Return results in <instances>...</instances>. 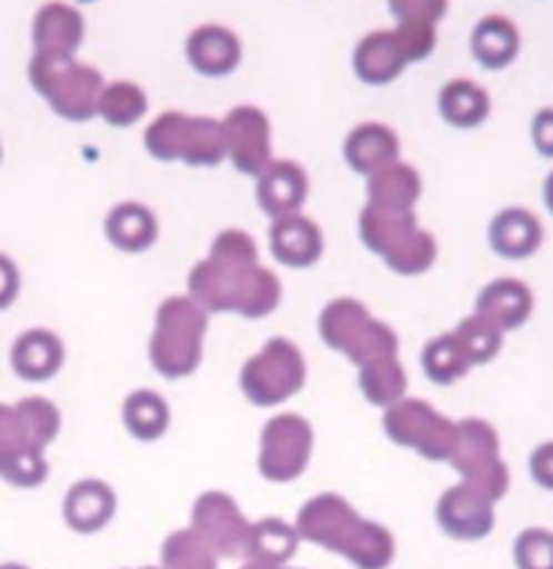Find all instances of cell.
I'll return each mask as SVG.
<instances>
[{
    "instance_id": "ab89813d",
    "label": "cell",
    "mask_w": 553,
    "mask_h": 569,
    "mask_svg": "<svg viewBox=\"0 0 553 569\" xmlns=\"http://www.w3.org/2000/svg\"><path fill=\"white\" fill-rule=\"evenodd\" d=\"M211 259L232 266V269H253L257 262V244L241 229H225L211 244Z\"/></svg>"
},
{
    "instance_id": "d590c367",
    "label": "cell",
    "mask_w": 553,
    "mask_h": 569,
    "mask_svg": "<svg viewBox=\"0 0 553 569\" xmlns=\"http://www.w3.org/2000/svg\"><path fill=\"white\" fill-rule=\"evenodd\" d=\"M46 449L21 446L0 452V479L16 488H37L49 479V461L42 456Z\"/></svg>"
},
{
    "instance_id": "cb8c5ba5",
    "label": "cell",
    "mask_w": 553,
    "mask_h": 569,
    "mask_svg": "<svg viewBox=\"0 0 553 569\" xmlns=\"http://www.w3.org/2000/svg\"><path fill=\"white\" fill-rule=\"evenodd\" d=\"M475 313H482L484 320L496 322L502 331L521 329L533 317V290L517 278L493 280L479 292Z\"/></svg>"
},
{
    "instance_id": "ba28073f",
    "label": "cell",
    "mask_w": 553,
    "mask_h": 569,
    "mask_svg": "<svg viewBox=\"0 0 553 569\" xmlns=\"http://www.w3.org/2000/svg\"><path fill=\"white\" fill-rule=\"evenodd\" d=\"M385 435L391 443L406 446L428 461H451L458 449V422L436 413L428 401L403 398L385 410Z\"/></svg>"
},
{
    "instance_id": "8d00e7d4",
    "label": "cell",
    "mask_w": 553,
    "mask_h": 569,
    "mask_svg": "<svg viewBox=\"0 0 553 569\" xmlns=\"http://www.w3.org/2000/svg\"><path fill=\"white\" fill-rule=\"evenodd\" d=\"M280 296H283V290H280V280L274 278V271L257 266L244 280V290L238 299V313L247 320H262L271 311H276Z\"/></svg>"
},
{
    "instance_id": "7402d4cb",
    "label": "cell",
    "mask_w": 553,
    "mask_h": 569,
    "mask_svg": "<svg viewBox=\"0 0 553 569\" xmlns=\"http://www.w3.org/2000/svg\"><path fill=\"white\" fill-rule=\"evenodd\" d=\"M268 241H271V253L276 262H283L286 269H310V266H316L325 250L322 229L316 220L304 218V214L274 220Z\"/></svg>"
},
{
    "instance_id": "52a82bcc",
    "label": "cell",
    "mask_w": 553,
    "mask_h": 569,
    "mask_svg": "<svg viewBox=\"0 0 553 569\" xmlns=\"http://www.w3.org/2000/svg\"><path fill=\"white\" fill-rule=\"evenodd\" d=\"M304 377H308V365L295 343L286 338H271L241 368V392L250 405L274 407L301 392Z\"/></svg>"
},
{
    "instance_id": "1f68e13d",
    "label": "cell",
    "mask_w": 553,
    "mask_h": 569,
    "mask_svg": "<svg viewBox=\"0 0 553 569\" xmlns=\"http://www.w3.org/2000/svg\"><path fill=\"white\" fill-rule=\"evenodd\" d=\"M298 530L280 518H262L250 528V542H247V558L259 560L268 567H283L298 549Z\"/></svg>"
},
{
    "instance_id": "5b68a950",
    "label": "cell",
    "mask_w": 553,
    "mask_h": 569,
    "mask_svg": "<svg viewBox=\"0 0 553 569\" xmlns=\"http://www.w3.org/2000/svg\"><path fill=\"white\" fill-rule=\"evenodd\" d=\"M144 148L154 160L187 166H217L225 160L223 121L190 118L184 112H163L144 133Z\"/></svg>"
},
{
    "instance_id": "e575fe53",
    "label": "cell",
    "mask_w": 553,
    "mask_h": 569,
    "mask_svg": "<svg viewBox=\"0 0 553 569\" xmlns=\"http://www.w3.org/2000/svg\"><path fill=\"white\" fill-rule=\"evenodd\" d=\"M217 555L193 528L174 530L163 542V569H217Z\"/></svg>"
},
{
    "instance_id": "d6986e66",
    "label": "cell",
    "mask_w": 553,
    "mask_h": 569,
    "mask_svg": "<svg viewBox=\"0 0 553 569\" xmlns=\"http://www.w3.org/2000/svg\"><path fill=\"white\" fill-rule=\"evenodd\" d=\"M544 227L530 208L512 206L493 214L487 227V244L502 259H530L542 248Z\"/></svg>"
},
{
    "instance_id": "484cf974",
    "label": "cell",
    "mask_w": 553,
    "mask_h": 569,
    "mask_svg": "<svg viewBox=\"0 0 553 569\" xmlns=\"http://www.w3.org/2000/svg\"><path fill=\"white\" fill-rule=\"evenodd\" d=\"M105 239L121 253H144L160 239V223L154 211L142 202H121L105 214Z\"/></svg>"
},
{
    "instance_id": "7dc6e473",
    "label": "cell",
    "mask_w": 553,
    "mask_h": 569,
    "mask_svg": "<svg viewBox=\"0 0 553 569\" xmlns=\"http://www.w3.org/2000/svg\"><path fill=\"white\" fill-rule=\"evenodd\" d=\"M142 569H157V567H142Z\"/></svg>"
},
{
    "instance_id": "30bf717a",
    "label": "cell",
    "mask_w": 553,
    "mask_h": 569,
    "mask_svg": "<svg viewBox=\"0 0 553 569\" xmlns=\"http://www.w3.org/2000/svg\"><path fill=\"white\" fill-rule=\"evenodd\" d=\"M310 452H313V431L308 419L295 413L276 416L262 431L259 473L268 482H292L308 470Z\"/></svg>"
},
{
    "instance_id": "f6af8a7d",
    "label": "cell",
    "mask_w": 553,
    "mask_h": 569,
    "mask_svg": "<svg viewBox=\"0 0 553 569\" xmlns=\"http://www.w3.org/2000/svg\"><path fill=\"white\" fill-rule=\"evenodd\" d=\"M241 569H280V567H268V563H259V560H247Z\"/></svg>"
},
{
    "instance_id": "b9f144b4",
    "label": "cell",
    "mask_w": 553,
    "mask_h": 569,
    "mask_svg": "<svg viewBox=\"0 0 553 569\" xmlns=\"http://www.w3.org/2000/svg\"><path fill=\"white\" fill-rule=\"evenodd\" d=\"M530 477L544 491H553V440L551 443H542L530 456Z\"/></svg>"
},
{
    "instance_id": "6da1fadb",
    "label": "cell",
    "mask_w": 553,
    "mask_h": 569,
    "mask_svg": "<svg viewBox=\"0 0 553 569\" xmlns=\"http://www.w3.org/2000/svg\"><path fill=\"white\" fill-rule=\"evenodd\" d=\"M298 537L313 546L338 551L359 569H389L394 560V537L389 528L361 518L340 495H319L298 509Z\"/></svg>"
},
{
    "instance_id": "7c38bea8",
    "label": "cell",
    "mask_w": 553,
    "mask_h": 569,
    "mask_svg": "<svg viewBox=\"0 0 553 569\" xmlns=\"http://www.w3.org/2000/svg\"><path fill=\"white\" fill-rule=\"evenodd\" d=\"M250 521L241 516V509L223 491H205L193 507V530L208 539V546L220 558H247L250 542Z\"/></svg>"
},
{
    "instance_id": "4fadbf2b",
    "label": "cell",
    "mask_w": 553,
    "mask_h": 569,
    "mask_svg": "<svg viewBox=\"0 0 553 569\" xmlns=\"http://www.w3.org/2000/svg\"><path fill=\"white\" fill-rule=\"evenodd\" d=\"M61 431V410L49 398H21L19 405H0V452L7 449H46Z\"/></svg>"
},
{
    "instance_id": "d4e9b609",
    "label": "cell",
    "mask_w": 553,
    "mask_h": 569,
    "mask_svg": "<svg viewBox=\"0 0 553 569\" xmlns=\"http://www.w3.org/2000/svg\"><path fill=\"white\" fill-rule=\"evenodd\" d=\"M410 63L400 52L394 31H373L355 46L352 52V70L359 76L361 82L370 88H382L398 79Z\"/></svg>"
},
{
    "instance_id": "74e56055",
    "label": "cell",
    "mask_w": 553,
    "mask_h": 569,
    "mask_svg": "<svg viewBox=\"0 0 553 569\" xmlns=\"http://www.w3.org/2000/svg\"><path fill=\"white\" fill-rule=\"evenodd\" d=\"M454 335L461 338L466 352H470L472 365L493 362V359L500 356L502 338H505V331H502L496 322L484 320L482 313H472V317L458 322Z\"/></svg>"
},
{
    "instance_id": "44dd1931",
    "label": "cell",
    "mask_w": 553,
    "mask_h": 569,
    "mask_svg": "<svg viewBox=\"0 0 553 569\" xmlns=\"http://www.w3.org/2000/svg\"><path fill=\"white\" fill-rule=\"evenodd\" d=\"M67 350L63 341L49 329H28L16 338L10 352V365L16 377L28 383H46L63 368Z\"/></svg>"
},
{
    "instance_id": "7a4b0ae2",
    "label": "cell",
    "mask_w": 553,
    "mask_h": 569,
    "mask_svg": "<svg viewBox=\"0 0 553 569\" xmlns=\"http://www.w3.org/2000/svg\"><path fill=\"white\" fill-rule=\"evenodd\" d=\"M208 331V313L190 296H169L157 311L151 335V365L165 380H181L202 362V341Z\"/></svg>"
},
{
    "instance_id": "603a6c76",
    "label": "cell",
    "mask_w": 553,
    "mask_h": 569,
    "mask_svg": "<svg viewBox=\"0 0 553 569\" xmlns=\"http://www.w3.org/2000/svg\"><path fill=\"white\" fill-rule=\"evenodd\" d=\"M400 157V139L391 127L380 121H368L359 124L343 142V160L352 172L359 176H376L385 166L398 163Z\"/></svg>"
},
{
    "instance_id": "3957f363",
    "label": "cell",
    "mask_w": 553,
    "mask_h": 569,
    "mask_svg": "<svg viewBox=\"0 0 553 569\" xmlns=\"http://www.w3.org/2000/svg\"><path fill=\"white\" fill-rule=\"evenodd\" d=\"M28 79H31L33 91L52 106V112L61 114L63 121H72V124L91 121L105 88L100 70L79 63L76 58L33 54Z\"/></svg>"
},
{
    "instance_id": "4dcf8cb0",
    "label": "cell",
    "mask_w": 553,
    "mask_h": 569,
    "mask_svg": "<svg viewBox=\"0 0 553 569\" xmlns=\"http://www.w3.org/2000/svg\"><path fill=\"white\" fill-rule=\"evenodd\" d=\"M172 413L165 405L163 395L151 392V389H139V392L127 395L123 401V425L127 431L142 440V443H154L169 431Z\"/></svg>"
},
{
    "instance_id": "681fc988",
    "label": "cell",
    "mask_w": 553,
    "mask_h": 569,
    "mask_svg": "<svg viewBox=\"0 0 553 569\" xmlns=\"http://www.w3.org/2000/svg\"><path fill=\"white\" fill-rule=\"evenodd\" d=\"M0 154H3V151H0Z\"/></svg>"
},
{
    "instance_id": "83f0119b",
    "label": "cell",
    "mask_w": 553,
    "mask_h": 569,
    "mask_svg": "<svg viewBox=\"0 0 553 569\" xmlns=\"http://www.w3.org/2000/svg\"><path fill=\"white\" fill-rule=\"evenodd\" d=\"M421 197V176L406 163H391L382 172L370 176L368 206L391 214H412Z\"/></svg>"
},
{
    "instance_id": "9a60e30c",
    "label": "cell",
    "mask_w": 553,
    "mask_h": 569,
    "mask_svg": "<svg viewBox=\"0 0 553 569\" xmlns=\"http://www.w3.org/2000/svg\"><path fill=\"white\" fill-rule=\"evenodd\" d=\"M308 193L310 178L295 160H274L257 181V202L271 220L301 214Z\"/></svg>"
},
{
    "instance_id": "f35d334b",
    "label": "cell",
    "mask_w": 553,
    "mask_h": 569,
    "mask_svg": "<svg viewBox=\"0 0 553 569\" xmlns=\"http://www.w3.org/2000/svg\"><path fill=\"white\" fill-rule=\"evenodd\" d=\"M517 569H553V530L526 528L514 539Z\"/></svg>"
},
{
    "instance_id": "277c9868",
    "label": "cell",
    "mask_w": 553,
    "mask_h": 569,
    "mask_svg": "<svg viewBox=\"0 0 553 569\" xmlns=\"http://www.w3.org/2000/svg\"><path fill=\"white\" fill-rule=\"evenodd\" d=\"M359 227L364 248L380 253L385 266L403 278L424 274L436 262V241L431 232H424L415 223V211L391 214V211H376L368 206L361 211Z\"/></svg>"
},
{
    "instance_id": "f546056e",
    "label": "cell",
    "mask_w": 553,
    "mask_h": 569,
    "mask_svg": "<svg viewBox=\"0 0 553 569\" xmlns=\"http://www.w3.org/2000/svg\"><path fill=\"white\" fill-rule=\"evenodd\" d=\"M470 352L463 347V341L449 331V335H436L433 341H428V347L421 350V371L424 377L436 386H451L463 380L466 373L472 371Z\"/></svg>"
},
{
    "instance_id": "ee69618b",
    "label": "cell",
    "mask_w": 553,
    "mask_h": 569,
    "mask_svg": "<svg viewBox=\"0 0 553 569\" xmlns=\"http://www.w3.org/2000/svg\"><path fill=\"white\" fill-rule=\"evenodd\" d=\"M544 206H547V211L553 214V172L544 178Z\"/></svg>"
},
{
    "instance_id": "8fae6325",
    "label": "cell",
    "mask_w": 553,
    "mask_h": 569,
    "mask_svg": "<svg viewBox=\"0 0 553 569\" xmlns=\"http://www.w3.org/2000/svg\"><path fill=\"white\" fill-rule=\"evenodd\" d=\"M225 157L241 176H262L274 163L271 154V121L257 106H238L225 114Z\"/></svg>"
},
{
    "instance_id": "ac0fdd59",
    "label": "cell",
    "mask_w": 553,
    "mask_h": 569,
    "mask_svg": "<svg viewBox=\"0 0 553 569\" xmlns=\"http://www.w3.org/2000/svg\"><path fill=\"white\" fill-rule=\"evenodd\" d=\"M84 40L82 12L70 3H46L33 19V54L76 58Z\"/></svg>"
},
{
    "instance_id": "7bdbcfd3",
    "label": "cell",
    "mask_w": 553,
    "mask_h": 569,
    "mask_svg": "<svg viewBox=\"0 0 553 569\" xmlns=\"http://www.w3.org/2000/svg\"><path fill=\"white\" fill-rule=\"evenodd\" d=\"M21 274L7 253H0V311H7L12 301L19 299Z\"/></svg>"
},
{
    "instance_id": "d6a6232c",
    "label": "cell",
    "mask_w": 553,
    "mask_h": 569,
    "mask_svg": "<svg viewBox=\"0 0 553 569\" xmlns=\"http://www.w3.org/2000/svg\"><path fill=\"white\" fill-rule=\"evenodd\" d=\"M359 386L370 405L385 407V410H389V407H394L398 401H403V395H406V371H403V365L398 362V356L373 359V362L361 365Z\"/></svg>"
},
{
    "instance_id": "bcb514c9",
    "label": "cell",
    "mask_w": 553,
    "mask_h": 569,
    "mask_svg": "<svg viewBox=\"0 0 553 569\" xmlns=\"http://www.w3.org/2000/svg\"><path fill=\"white\" fill-rule=\"evenodd\" d=\"M0 569H28L24 563H0Z\"/></svg>"
},
{
    "instance_id": "f1b7e54d",
    "label": "cell",
    "mask_w": 553,
    "mask_h": 569,
    "mask_svg": "<svg viewBox=\"0 0 553 569\" xmlns=\"http://www.w3.org/2000/svg\"><path fill=\"white\" fill-rule=\"evenodd\" d=\"M436 106H440L442 121L454 130H475L491 114V97L482 84L470 79H451L449 84H442Z\"/></svg>"
},
{
    "instance_id": "5bb4252c",
    "label": "cell",
    "mask_w": 553,
    "mask_h": 569,
    "mask_svg": "<svg viewBox=\"0 0 553 569\" xmlns=\"http://www.w3.org/2000/svg\"><path fill=\"white\" fill-rule=\"evenodd\" d=\"M436 525L445 537L458 542H479L493 530L496 516H493V500L482 495L470 482L449 488L436 503Z\"/></svg>"
},
{
    "instance_id": "9c48e42d",
    "label": "cell",
    "mask_w": 553,
    "mask_h": 569,
    "mask_svg": "<svg viewBox=\"0 0 553 569\" xmlns=\"http://www.w3.org/2000/svg\"><path fill=\"white\" fill-rule=\"evenodd\" d=\"M451 465L461 473L463 482L479 488L493 503L509 495L512 477H509V465L500 458V435L484 419L458 422V449L451 456Z\"/></svg>"
},
{
    "instance_id": "60d3db41",
    "label": "cell",
    "mask_w": 553,
    "mask_h": 569,
    "mask_svg": "<svg viewBox=\"0 0 553 569\" xmlns=\"http://www.w3.org/2000/svg\"><path fill=\"white\" fill-rule=\"evenodd\" d=\"M530 136H533L535 151L547 160H553V109H539L530 124Z\"/></svg>"
},
{
    "instance_id": "2e32d148",
    "label": "cell",
    "mask_w": 553,
    "mask_h": 569,
    "mask_svg": "<svg viewBox=\"0 0 553 569\" xmlns=\"http://www.w3.org/2000/svg\"><path fill=\"white\" fill-rule=\"evenodd\" d=\"M391 12L400 21L394 28V40H398L406 63L424 61L436 49V21L449 12V3H442V0H424V3L400 0V3H391Z\"/></svg>"
},
{
    "instance_id": "c3c4849f",
    "label": "cell",
    "mask_w": 553,
    "mask_h": 569,
    "mask_svg": "<svg viewBox=\"0 0 553 569\" xmlns=\"http://www.w3.org/2000/svg\"><path fill=\"white\" fill-rule=\"evenodd\" d=\"M280 569H286V567H280Z\"/></svg>"
},
{
    "instance_id": "4316f807",
    "label": "cell",
    "mask_w": 553,
    "mask_h": 569,
    "mask_svg": "<svg viewBox=\"0 0 553 569\" xmlns=\"http://www.w3.org/2000/svg\"><path fill=\"white\" fill-rule=\"evenodd\" d=\"M470 52L484 70H505L521 52V31L509 16H484L472 28Z\"/></svg>"
},
{
    "instance_id": "8992f818",
    "label": "cell",
    "mask_w": 553,
    "mask_h": 569,
    "mask_svg": "<svg viewBox=\"0 0 553 569\" xmlns=\"http://www.w3.org/2000/svg\"><path fill=\"white\" fill-rule=\"evenodd\" d=\"M319 335L322 341L349 356L352 362L368 365L373 359H389L398 356V335L385 322L373 320L364 305L355 299L331 301L319 317Z\"/></svg>"
},
{
    "instance_id": "ffe728a7",
    "label": "cell",
    "mask_w": 553,
    "mask_h": 569,
    "mask_svg": "<svg viewBox=\"0 0 553 569\" xmlns=\"http://www.w3.org/2000/svg\"><path fill=\"white\" fill-rule=\"evenodd\" d=\"M118 497L103 479H82L63 497V521L76 533H100L114 518Z\"/></svg>"
},
{
    "instance_id": "836d02e7",
    "label": "cell",
    "mask_w": 553,
    "mask_h": 569,
    "mask_svg": "<svg viewBox=\"0 0 553 569\" xmlns=\"http://www.w3.org/2000/svg\"><path fill=\"white\" fill-rule=\"evenodd\" d=\"M148 112V93L135 82H112L103 88L97 114L109 127H133Z\"/></svg>"
},
{
    "instance_id": "e0dca14e",
    "label": "cell",
    "mask_w": 553,
    "mask_h": 569,
    "mask_svg": "<svg viewBox=\"0 0 553 569\" xmlns=\"http://www.w3.org/2000/svg\"><path fill=\"white\" fill-rule=\"evenodd\" d=\"M241 54L244 49L238 33L223 24H202L187 37V61L205 79H223L235 73Z\"/></svg>"
}]
</instances>
